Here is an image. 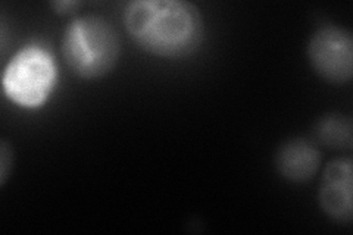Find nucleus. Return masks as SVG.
Segmentation results:
<instances>
[{"label": "nucleus", "instance_id": "f257e3e1", "mask_svg": "<svg viewBox=\"0 0 353 235\" xmlns=\"http://www.w3.org/2000/svg\"><path fill=\"white\" fill-rule=\"evenodd\" d=\"M123 24L139 49L161 59L190 58L206 36L201 9L185 0H132Z\"/></svg>", "mask_w": 353, "mask_h": 235}, {"label": "nucleus", "instance_id": "f03ea898", "mask_svg": "<svg viewBox=\"0 0 353 235\" xmlns=\"http://www.w3.org/2000/svg\"><path fill=\"white\" fill-rule=\"evenodd\" d=\"M61 53L66 66L81 80H99L114 71L121 56L115 27L99 15H84L65 27Z\"/></svg>", "mask_w": 353, "mask_h": 235}, {"label": "nucleus", "instance_id": "7ed1b4c3", "mask_svg": "<svg viewBox=\"0 0 353 235\" xmlns=\"http://www.w3.org/2000/svg\"><path fill=\"white\" fill-rule=\"evenodd\" d=\"M58 81L57 61L52 52L39 43L18 49L2 74L5 96L24 109H39L48 103Z\"/></svg>", "mask_w": 353, "mask_h": 235}, {"label": "nucleus", "instance_id": "20e7f679", "mask_svg": "<svg viewBox=\"0 0 353 235\" xmlns=\"http://www.w3.org/2000/svg\"><path fill=\"white\" fill-rule=\"evenodd\" d=\"M307 59L330 84H347L353 76V36L340 25L319 27L309 39Z\"/></svg>", "mask_w": 353, "mask_h": 235}, {"label": "nucleus", "instance_id": "39448f33", "mask_svg": "<svg viewBox=\"0 0 353 235\" xmlns=\"http://www.w3.org/2000/svg\"><path fill=\"white\" fill-rule=\"evenodd\" d=\"M352 170L353 162L349 156L333 159L324 167L319 181V206L330 219L339 223H350L353 218Z\"/></svg>", "mask_w": 353, "mask_h": 235}, {"label": "nucleus", "instance_id": "423d86ee", "mask_svg": "<svg viewBox=\"0 0 353 235\" xmlns=\"http://www.w3.org/2000/svg\"><path fill=\"white\" fill-rule=\"evenodd\" d=\"M323 156L316 145L305 139L284 141L275 153V170L290 183H305L316 175Z\"/></svg>", "mask_w": 353, "mask_h": 235}, {"label": "nucleus", "instance_id": "0eeeda50", "mask_svg": "<svg viewBox=\"0 0 353 235\" xmlns=\"http://www.w3.org/2000/svg\"><path fill=\"white\" fill-rule=\"evenodd\" d=\"M352 119L343 114H327L316 121L314 136L327 147L346 150L353 144Z\"/></svg>", "mask_w": 353, "mask_h": 235}, {"label": "nucleus", "instance_id": "6e6552de", "mask_svg": "<svg viewBox=\"0 0 353 235\" xmlns=\"http://www.w3.org/2000/svg\"><path fill=\"white\" fill-rule=\"evenodd\" d=\"M14 167V149L6 140L0 144V185H5Z\"/></svg>", "mask_w": 353, "mask_h": 235}, {"label": "nucleus", "instance_id": "1a4fd4ad", "mask_svg": "<svg viewBox=\"0 0 353 235\" xmlns=\"http://www.w3.org/2000/svg\"><path fill=\"white\" fill-rule=\"evenodd\" d=\"M52 8L54 9V12H58V14H68V12H72L75 8H79V3L77 2H53Z\"/></svg>", "mask_w": 353, "mask_h": 235}]
</instances>
